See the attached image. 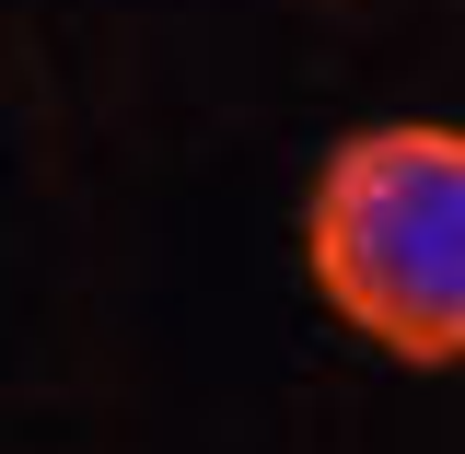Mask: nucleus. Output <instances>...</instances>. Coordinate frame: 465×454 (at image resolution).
I'll return each instance as SVG.
<instances>
[{"instance_id": "nucleus-1", "label": "nucleus", "mask_w": 465, "mask_h": 454, "mask_svg": "<svg viewBox=\"0 0 465 454\" xmlns=\"http://www.w3.org/2000/svg\"><path fill=\"white\" fill-rule=\"evenodd\" d=\"M302 268L384 361H465V128L372 116L349 128L302 198Z\"/></svg>"}]
</instances>
